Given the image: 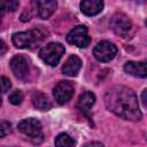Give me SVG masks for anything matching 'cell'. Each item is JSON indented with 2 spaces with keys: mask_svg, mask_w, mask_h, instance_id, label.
<instances>
[{
  "mask_svg": "<svg viewBox=\"0 0 147 147\" xmlns=\"http://www.w3.org/2000/svg\"><path fill=\"white\" fill-rule=\"evenodd\" d=\"M106 107L126 121H139L141 119V111L138 103V98L133 90L116 85L110 87L105 94Z\"/></svg>",
  "mask_w": 147,
  "mask_h": 147,
  "instance_id": "6da1fadb",
  "label": "cell"
},
{
  "mask_svg": "<svg viewBox=\"0 0 147 147\" xmlns=\"http://www.w3.org/2000/svg\"><path fill=\"white\" fill-rule=\"evenodd\" d=\"M64 46L60 42H49L46 46H44L40 52H39V56L40 59L48 65L51 67H55L61 57L64 54Z\"/></svg>",
  "mask_w": 147,
  "mask_h": 147,
  "instance_id": "7a4b0ae2",
  "label": "cell"
},
{
  "mask_svg": "<svg viewBox=\"0 0 147 147\" xmlns=\"http://www.w3.org/2000/svg\"><path fill=\"white\" fill-rule=\"evenodd\" d=\"M117 54V47L109 41H100L93 49L94 57L100 62H109L111 61Z\"/></svg>",
  "mask_w": 147,
  "mask_h": 147,
  "instance_id": "3957f363",
  "label": "cell"
},
{
  "mask_svg": "<svg viewBox=\"0 0 147 147\" xmlns=\"http://www.w3.org/2000/svg\"><path fill=\"white\" fill-rule=\"evenodd\" d=\"M67 40L68 42L77 47L84 48L88 46L91 38L87 33V28L85 25H77L72 30H70V32L67 34Z\"/></svg>",
  "mask_w": 147,
  "mask_h": 147,
  "instance_id": "277c9868",
  "label": "cell"
},
{
  "mask_svg": "<svg viewBox=\"0 0 147 147\" xmlns=\"http://www.w3.org/2000/svg\"><path fill=\"white\" fill-rule=\"evenodd\" d=\"M131 26H132V23L130 18L123 13L115 14L110 20V28L119 37H125L131 30Z\"/></svg>",
  "mask_w": 147,
  "mask_h": 147,
  "instance_id": "5b68a950",
  "label": "cell"
},
{
  "mask_svg": "<svg viewBox=\"0 0 147 147\" xmlns=\"http://www.w3.org/2000/svg\"><path fill=\"white\" fill-rule=\"evenodd\" d=\"M74 92H75L74 85L70 82H68V80H61V82H59L55 85L54 90H53L54 99L60 105H63V103L68 102L71 99V96L74 95Z\"/></svg>",
  "mask_w": 147,
  "mask_h": 147,
  "instance_id": "8992f818",
  "label": "cell"
},
{
  "mask_svg": "<svg viewBox=\"0 0 147 147\" xmlns=\"http://www.w3.org/2000/svg\"><path fill=\"white\" fill-rule=\"evenodd\" d=\"M10 69L18 79H25L29 75V64L23 55H15L10 60Z\"/></svg>",
  "mask_w": 147,
  "mask_h": 147,
  "instance_id": "52a82bcc",
  "label": "cell"
},
{
  "mask_svg": "<svg viewBox=\"0 0 147 147\" xmlns=\"http://www.w3.org/2000/svg\"><path fill=\"white\" fill-rule=\"evenodd\" d=\"M18 130L28 137L37 138L41 132V123L37 118H25L18 123Z\"/></svg>",
  "mask_w": 147,
  "mask_h": 147,
  "instance_id": "ba28073f",
  "label": "cell"
},
{
  "mask_svg": "<svg viewBox=\"0 0 147 147\" xmlns=\"http://www.w3.org/2000/svg\"><path fill=\"white\" fill-rule=\"evenodd\" d=\"M11 40H13V44L17 48H26V47H30L36 41V38H34L32 30H30L25 32L14 33L11 37Z\"/></svg>",
  "mask_w": 147,
  "mask_h": 147,
  "instance_id": "9c48e42d",
  "label": "cell"
},
{
  "mask_svg": "<svg viewBox=\"0 0 147 147\" xmlns=\"http://www.w3.org/2000/svg\"><path fill=\"white\" fill-rule=\"evenodd\" d=\"M103 9V2L100 0H84L80 2V10L87 16L98 15Z\"/></svg>",
  "mask_w": 147,
  "mask_h": 147,
  "instance_id": "30bf717a",
  "label": "cell"
},
{
  "mask_svg": "<svg viewBox=\"0 0 147 147\" xmlns=\"http://www.w3.org/2000/svg\"><path fill=\"white\" fill-rule=\"evenodd\" d=\"M82 68V60L77 55H70L62 67V72L67 76H76Z\"/></svg>",
  "mask_w": 147,
  "mask_h": 147,
  "instance_id": "8fae6325",
  "label": "cell"
},
{
  "mask_svg": "<svg viewBox=\"0 0 147 147\" xmlns=\"http://www.w3.org/2000/svg\"><path fill=\"white\" fill-rule=\"evenodd\" d=\"M124 70L134 77L145 78L147 76V67L145 62H136V61H129L124 65Z\"/></svg>",
  "mask_w": 147,
  "mask_h": 147,
  "instance_id": "7c38bea8",
  "label": "cell"
},
{
  "mask_svg": "<svg viewBox=\"0 0 147 147\" xmlns=\"http://www.w3.org/2000/svg\"><path fill=\"white\" fill-rule=\"evenodd\" d=\"M56 1H38L37 2V8H38V14L40 18L47 20L56 9Z\"/></svg>",
  "mask_w": 147,
  "mask_h": 147,
  "instance_id": "4fadbf2b",
  "label": "cell"
},
{
  "mask_svg": "<svg viewBox=\"0 0 147 147\" xmlns=\"http://www.w3.org/2000/svg\"><path fill=\"white\" fill-rule=\"evenodd\" d=\"M95 102V95L92 93V92H84L79 98H78V101H77V108L83 111V113H87L92 106L94 105Z\"/></svg>",
  "mask_w": 147,
  "mask_h": 147,
  "instance_id": "5bb4252c",
  "label": "cell"
},
{
  "mask_svg": "<svg viewBox=\"0 0 147 147\" xmlns=\"http://www.w3.org/2000/svg\"><path fill=\"white\" fill-rule=\"evenodd\" d=\"M32 103L39 110H48L52 107L51 101L47 98V95H45L42 92H39V91L33 92V94H32Z\"/></svg>",
  "mask_w": 147,
  "mask_h": 147,
  "instance_id": "9a60e30c",
  "label": "cell"
},
{
  "mask_svg": "<svg viewBox=\"0 0 147 147\" xmlns=\"http://www.w3.org/2000/svg\"><path fill=\"white\" fill-rule=\"evenodd\" d=\"M75 140L67 133H60L55 138V147H74Z\"/></svg>",
  "mask_w": 147,
  "mask_h": 147,
  "instance_id": "2e32d148",
  "label": "cell"
},
{
  "mask_svg": "<svg viewBox=\"0 0 147 147\" xmlns=\"http://www.w3.org/2000/svg\"><path fill=\"white\" fill-rule=\"evenodd\" d=\"M22 101H23V93L21 91L16 90V91H14V92L10 93V95H9V102L11 105L17 106V105H21Z\"/></svg>",
  "mask_w": 147,
  "mask_h": 147,
  "instance_id": "e0dca14e",
  "label": "cell"
},
{
  "mask_svg": "<svg viewBox=\"0 0 147 147\" xmlns=\"http://www.w3.org/2000/svg\"><path fill=\"white\" fill-rule=\"evenodd\" d=\"M11 129V124L7 121H2L0 122V138H3L5 136H7L10 132Z\"/></svg>",
  "mask_w": 147,
  "mask_h": 147,
  "instance_id": "ac0fdd59",
  "label": "cell"
},
{
  "mask_svg": "<svg viewBox=\"0 0 147 147\" xmlns=\"http://www.w3.org/2000/svg\"><path fill=\"white\" fill-rule=\"evenodd\" d=\"M10 86H11V83H10L9 78L3 77V76L0 77V92H1V93L8 92L9 88H10Z\"/></svg>",
  "mask_w": 147,
  "mask_h": 147,
  "instance_id": "d6986e66",
  "label": "cell"
},
{
  "mask_svg": "<svg viewBox=\"0 0 147 147\" xmlns=\"http://www.w3.org/2000/svg\"><path fill=\"white\" fill-rule=\"evenodd\" d=\"M5 10H9V11H15L18 7V1L15 0H9V1H1Z\"/></svg>",
  "mask_w": 147,
  "mask_h": 147,
  "instance_id": "ffe728a7",
  "label": "cell"
},
{
  "mask_svg": "<svg viewBox=\"0 0 147 147\" xmlns=\"http://www.w3.org/2000/svg\"><path fill=\"white\" fill-rule=\"evenodd\" d=\"M7 49H8L7 44H6L3 40H1V39H0V56H2V55L7 52Z\"/></svg>",
  "mask_w": 147,
  "mask_h": 147,
  "instance_id": "44dd1931",
  "label": "cell"
},
{
  "mask_svg": "<svg viewBox=\"0 0 147 147\" xmlns=\"http://www.w3.org/2000/svg\"><path fill=\"white\" fill-rule=\"evenodd\" d=\"M84 147H103V145L101 142L98 141H93V142H88L87 145H85Z\"/></svg>",
  "mask_w": 147,
  "mask_h": 147,
  "instance_id": "7402d4cb",
  "label": "cell"
},
{
  "mask_svg": "<svg viewBox=\"0 0 147 147\" xmlns=\"http://www.w3.org/2000/svg\"><path fill=\"white\" fill-rule=\"evenodd\" d=\"M3 13H5V8H3V6H2V3H1V1H0V23H1L2 16H3Z\"/></svg>",
  "mask_w": 147,
  "mask_h": 147,
  "instance_id": "603a6c76",
  "label": "cell"
},
{
  "mask_svg": "<svg viewBox=\"0 0 147 147\" xmlns=\"http://www.w3.org/2000/svg\"><path fill=\"white\" fill-rule=\"evenodd\" d=\"M146 92H147V90H144L142 91V96H141V100H142L144 106H146Z\"/></svg>",
  "mask_w": 147,
  "mask_h": 147,
  "instance_id": "cb8c5ba5",
  "label": "cell"
},
{
  "mask_svg": "<svg viewBox=\"0 0 147 147\" xmlns=\"http://www.w3.org/2000/svg\"><path fill=\"white\" fill-rule=\"evenodd\" d=\"M1 101H2V100H1V98H0V106H1Z\"/></svg>",
  "mask_w": 147,
  "mask_h": 147,
  "instance_id": "d4e9b609",
  "label": "cell"
}]
</instances>
